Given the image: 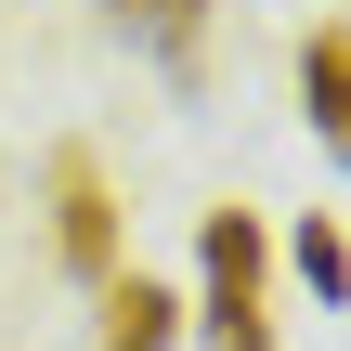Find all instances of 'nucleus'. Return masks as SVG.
Returning <instances> with one entry per match:
<instances>
[{"instance_id":"obj_2","label":"nucleus","mask_w":351,"mask_h":351,"mask_svg":"<svg viewBox=\"0 0 351 351\" xmlns=\"http://www.w3.org/2000/svg\"><path fill=\"white\" fill-rule=\"evenodd\" d=\"M52 261H65L78 287H104V274H117V195H104L91 143H65V156H52Z\"/></svg>"},{"instance_id":"obj_4","label":"nucleus","mask_w":351,"mask_h":351,"mask_svg":"<svg viewBox=\"0 0 351 351\" xmlns=\"http://www.w3.org/2000/svg\"><path fill=\"white\" fill-rule=\"evenodd\" d=\"M117 13V39H143L169 78H195V39H208V0H104Z\"/></svg>"},{"instance_id":"obj_3","label":"nucleus","mask_w":351,"mask_h":351,"mask_svg":"<svg viewBox=\"0 0 351 351\" xmlns=\"http://www.w3.org/2000/svg\"><path fill=\"white\" fill-rule=\"evenodd\" d=\"M300 117H313V143L351 169V26H313L300 39Z\"/></svg>"},{"instance_id":"obj_5","label":"nucleus","mask_w":351,"mask_h":351,"mask_svg":"<svg viewBox=\"0 0 351 351\" xmlns=\"http://www.w3.org/2000/svg\"><path fill=\"white\" fill-rule=\"evenodd\" d=\"M169 326H182V300L156 274H104V351H169Z\"/></svg>"},{"instance_id":"obj_6","label":"nucleus","mask_w":351,"mask_h":351,"mask_svg":"<svg viewBox=\"0 0 351 351\" xmlns=\"http://www.w3.org/2000/svg\"><path fill=\"white\" fill-rule=\"evenodd\" d=\"M287 261H300V287H313L326 313H351V234H339V221H300V234H287Z\"/></svg>"},{"instance_id":"obj_1","label":"nucleus","mask_w":351,"mask_h":351,"mask_svg":"<svg viewBox=\"0 0 351 351\" xmlns=\"http://www.w3.org/2000/svg\"><path fill=\"white\" fill-rule=\"evenodd\" d=\"M261 274H274V221H261V208H208V221H195L208 351H274V326H261Z\"/></svg>"}]
</instances>
